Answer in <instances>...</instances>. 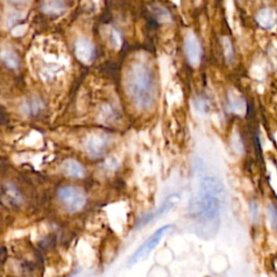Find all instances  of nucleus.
<instances>
[{
  "instance_id": "obj_1",
  "label": "nucleus",
  "mask_w": 277,
  "mask_h": 277,
  "mask_svg": "<svg viewBox=\"0 0 277 277\" xmlns=\"http://www.w3.org/2000/svg\"><path fill=\"white\" fill-rule=\"evenodd\" d=\"M224 201V186L220 180L211 176L203 178L200 190L190 201L188 208L198 236L208 239L218 233Z\"/></svg>"
},
{
  "instance_id": "obj_2",
  "label": "nucleus",
  "mask_w": 277,
  "mask_h": 277,
  "mask_svg": "<svg viewBox=\"0 0 277 277\" xmlns=\"http://www.w3.org/2000/svg\"><path fill=\"white\" fill-rule=\"evenodd\" d=\"M125 89L138 110L153 108L157 98L156 77L152 68L143 61H134L126 69Z\"/></svg>"
},
{
  "instance_id": "obj_3",
  "label": "nucleus",
  "mask_w": 277,
  "mask_h": 277,
  "mask_svg": "<svg viewBox=\"0 0 277 277\" xmlns=\"http://www.w3.org/2000/svg\"><path fill=\"white\" fill-rule=\"evenodd\" d=\"M176 226L173 224H167L159 227L157 231H155L135 251V254L130 257L128 260V267H132L140 262L144 259H146L150 252H152L156 247H157L160 243V240L164 238L167 234H169L171 231H173Z\"/></svg>"
},
{
  "instance_id": "obj_4",
  "label": "nucleus",
  "mask_w": 277,
  "mask_h": 277,
  "mask_svg": "<svg viewBox=\"0 0 277 277\" xmlns=\"http://www.w3.org/2000/svg\"><path fill=\"white\" fill-rule=\"evenodd\" d=\"M58 198L66 211L70 213L80 211L87 203L85 191L77 186H62L58 191Z\"/></svg>"
},
{
  "instance_id": "obj_5",
  "label": "nucleus",
  "mask_w": 277,
  "mask_h": 277,
  "mask_svg": "<svg viewBox=\"0 0 277 277\" xmlns=\"http://www.w3.org/2000/svg\"><path fill=\"white\" fill-rule=\"evenodd\" d=\"M180 200H181V195H180L179 193H173V194L169 195L160 204V206L156 209L155 211L142 216L138 222V226L142 227L148 223H152V222H154L155 220L161 218L162 215L166 214L167 212H169L170 210L180 202Z\"/></svg>"
},
{
  "instance_id": "obj_6",
  "label": "nucleus",
  "mask_w": 277,
  "mask_h": 277,
  "mask_svg": "<svg viewBox=\"0 0 277 277\" xmlns=\"http://www.w3.org/2000/svg\"><path fill=\"white\" fill-rule=\"evenodd\" d=\"M184 51L188 62L193 68H197L202 61V46L197 36L189 32L184 38Z\"/></svg>"
},
{
  "instance_id": "obj_7",
  "label": "nucleus",
  "mask_w": 277,
  "mask_h": 277,
  "mask_svg": "<svg viewBox=\"0 0 277 277\" xmlns=\"http://www.w3.org/2000/svg\"><path fill=\"white\" fill-rule=\"evenodd\" d=\"M110 145V138L105 134H92L86 141V150L89 156L99 158L103 156Z\"/></svg>"
},
{
  "instance_id": "obj_8",
  "label": "nucleus",
  "mask_w": 277,
  "mask_h": 277,
  "mask_svg": "<svg viewBox=\"0 0 277 277\" xmlns=\"http://www.w3.org/2000/svg\"><path fill=\"white\" fill-rule=\"evenodd\" d=\"M74 52L77 60L83 64L91 63L95 57L94 46L87 38H78L74 46Z\"/></svg>"
},
{
  "instance_id": "obj_9",
  "label": "nucleus",
  "mask_w": 277,
  "mask_h": 277,
  "mask_svg": "<svg viewBox=\"0 0 277 277\" xmlns=\"http://www.w3.org/2000/svg\"><path fill=\"white\" fill-rule=\"evenodd\" d=\"M1 198L3 204L14 208L19 207L23 202V197L19 189L9 181H4L1 185Z\"/></svg>"
},
{
  "instance_id": "obj_10",
  "label": "nucleus",
  "mask_w": 277,
  "mask_h": 277,
  "mask_svg": "<svg viewBox=\"0 0 277 277\" xmlns=\"http://www.w3.org/2000/svg\"><path fill=\"white\" fill-rule=\"evenodd\" d=\"M61 170L64 176L70 178L82 179L87 176V171L80 162L75 159H66L62 162Z\"/></svg>"
},
{
  "instance_id": "obj_11",
  "label": "nucleus",
  "mask_w": 277,
  "mask_h": 277,
  "mask_svg": "<svg viewBox=\"0 0 277 277\" xmlns=\"http://www.w3.org/2000/svg\"><path fill=\"white\" fill-rule=\"evenodd\" d=\"M256 20L264 28H273L277 24V13L271 8L262 9L258 12Z\"/></svg>"
},
{
  "instance_id": "obj_12",
  "label": "nucleus",
  "mask_w": 277,
  "mask_h": 277,
  "mask_svg": "<svg viewBox=\"0 0 277 277\" xmlns=\"http://www.w3.org/2000/svg\"><path fill=\"white\" fill-rule=\"evenodd\" d=\"M40 8L48 15L58 16L62 15L66 11V4L64 1H45L41 3Z\"/></svg>"
},
{
  "instance_id": "obj_13",
  "label": "nucleus",
  "mask_w": 277,
  "mask_h": 277,
  "mask_svg": "<svg viewBox=\"0 0 277 277\" xmlns=\"http://www.w3.org/2000/svg\"><path fill=\"white\" fill-rule=\"evenodd\" d=\"M1 60H2V62L5 64V66L11 69H16L20 65L19 57L16 56L14 51H12L10 49H2Z\"/></svg>"
},
{
  "instance_id": "obj_14",
  "label": "nucleus",
  "mask_w": 277,
  "mask_h": 277,
  "mask_svg": "<svg viewBox=\"0 0 277 277\" xmlns=\"http://www.w3.org/2000/svg\"><path fill=\"white\" fill-rule=\"evenodd\" d=\"M228 103H230L232 111L236 114H242V112L245 110V102L240 98L239 94L228 93Z\"/></svg>"
},
{
  "instance_id": "obj_15",
  "label": "nucleus",
  "mask_w": 277,
  "mask_h": 277,
  "mask_svg": "<svg viewBox=\"0 0 277 277\" xmlns=\"http://www.w3.org/2000/svg\"><path fill=\"white\" fill-rule=\"evenodd\" d=\"M106 35H107L108 44H110L114 48V49L118 50L119 48L122 47V38H120L119 33L116 31L115 28H111L110 27V28L107 29Z\"/></svg>"
},
{
  "instance_id": "obj_16",
  "label": "nucleus",
  "mask_w": 277,
  "mask_h": 277,
  "mask_svg": "<svg viewBox=\"0 0 277 277\" xmlns=\"http://www.w3.org/2000/svg\"><path fill=\"white\" fill-rule=\"evenodd\" d=\"M222 46H223L224 56H225V59L227 60V62H232L234 59V50H233L232 41L230 40V38H227V37L222 38Z\"/></svg>"
},
{
  "instance_id": "obj_17",
  "label": "nucleus",
  "mask_w": 277,
  "mask_h": 277,
  "mask_svg": "<svg viewBox=\"0 0 277 277\" xmlns=\"http://www.w3.org/2000/svg\"><path fill=\"white\" fill-rule=\"evenodd\" d=\"M268 213H269V219L271 222V225L277 231V208L274 205H270L268 208Z\"/></svg>"
},
{
  "instance_id": "obj_18",
  "label": "nucleus",
  "mask_w": 277,
  "mask_h": 277,
  "mask_svg": "<svg viewBox=\"0 0 277 277\" xmlns=\"http://www.w3.org/2000/svg\"><path fill=\"white\" fill-rule=\"evenodd\" d=\"M249 212H250V215H251V219L254 220V222H258V220H259V208H258V204L256 202L250 203Z\"/></svg>"
}]
</instances>
